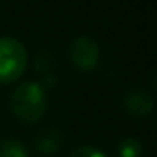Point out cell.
Returning a JSON list of instances; mask_svg holds the SVG:
<instances>
[{"label": "cell", "instance_id": "1", "mask_svg": "<svg viewBox=\"0 0 157 157\" xmlns=\"http://www.w3.org/2000/svg\"><path fill=\"white\" fill-rule=\"evenodd\" d=\"M10 110L22 123L32 125L41 122L48 110L46 91L34 81L22 83L10 95Z\"/></svg>", "mask_w": 157, "mask_h": 157}, {"label": "cell", "instance_id": "2", "mask_svg": "<svg viewBox=\"0 0 157 157\" xmlns=\"http://www.w3.org/2000/svg\"><path fill=\"white\" fill-rule=\"evenodd\" d=\"M27 51L14 37H0V83H14L25 73Z\"/></svg>", "mask_w": 157, "mask_h": 157}, {"label": "cell", "instance_id": "3", "mask_svg": "<svg viewBox=\"0 0 157 157\" xmlns=\"http://www.w3.org/2000/svg\"><path fill=\"white\" fill-rule=\"evenodd\" d=\"M68 59L73 68L79 71H91L100 63V46L95 39L81 36L71 41L68 48Z\"/></svg>", "mask_w": 157, "mask_h": 157}, {"label": "cell", "instance_id": "4", "mask_svg": "<svg viewBox=\"0 0 157 157\" xmlns=\"http://www.w3.org/2000/svg\"><path fill=\"white\" fill-rule=\"evenodd\" d=\"M123 108L130 117L145 118L152 113L154 100L149 91L142 88H132L123 95Z\"/></svg>", "mask_w": 157, "mask_h": 157}, {"label": "cell", "instance_id": "5", "mask_svg": "<svg viewBox=\"0 0 157 157\" xmlns=\"http://www.w3.org/2000/svg\"><path fill=\"white\" fill-rule=\"evenodd\" d=\"M63 142H64V135L61 130L56 127H48L36 135L34 147L44 155H52L63 147Z\"/></svg>", "mask_w": 157, "mask_h": 157}, {"label": "cell", "instance_id": "6", "mask_svg": "<svg viewBox=\"0 0 157 157\" xmlns=\"http://www.w3.org/2000/svg\"><path fill=\"white\" fill-rule=\"evenodd\" d=\"M0 157H29L27 147L14 137L0 139Z\"/></svg>", "mask_w": 157, "mask_h": 157}, {"label": "cell", "instance_id": "7", "mask_svg": "<svg viewBox=\"0 0 157 157\" xmlns=\"http://www.w3.org/2000/svg\"><path fill=\"white\" fill-rule=\"evenodd\" d=\"M54 68H56V56L54 52L51 51H39L36 54V59H34V69L37 73L42 75H48V73H54Z\"/></svg>", "mask_w": 157, "mask_h": 157}, {"label": "cell", "instance_id": "8", "mask_svg": "<svg viewBox=\"0 0 157 157\" xmlns=\"http://www.w3.org/2000/svg\"><path fill=\"white\" fill-rule=\"evenodd\" d=\"M118 157H139L142 154V144L135 137H125L117 144Z\"/></svg>", "mask_w": 157, "mask_h": 157}, {"label": "cell", "instance_id": "9", "mask_svg": "<svg viewBox=\"0 0 157 157\" xmlns=\"http://www.w3.org/2000/svg\"><path fill=\"white\" fill-rule=\"evenodd\" d=\"M69 157H108L105 152H101L100 149L96 147H90V145H81V147H76Z\"/></svg>", "mask_w": 157, "mask_h": 157}, {"label": "cell", "instance_id": "10", "mask_svg": "<svg viewBox=\"0 0 157 157\" xmlns=\"http://www.w3.org/2000/svg\"><path fill=\"white\" fill-rule=\"evenodd\" d=\"M39 86H41L42 90H52L56 85H58V76H56V73H48V75H42L41 76V81L37 83Z\"/></svg>", "mask_w": 157, "mask_h": 157}]
</instances>
